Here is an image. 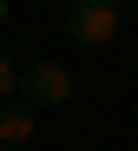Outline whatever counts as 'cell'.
Masks as SVG:
<instances>
[{"label":"cell","mask_w":138,"mask_h":151,"mask_svg":"<svg viewBox=\"0 0 138 151\" xmlns=\"http://www.w3.org/2000/svg\"><path fill=\"white\" fill-rule=\"evenodd\" d=\"M7 13H13V0H0V27H7Z\"/></svg>","instance_id":"obj_5"},{"label":"cell","mask_w":138,"mask_h":151,"mask_svg":"<svg viewBox=\"0 0 138 151\" xmlns=\"http://www.w3.org/2000/svg\"><path fill=\"white\" fill-rule=\"evenodd\" d=\"M118 0H66V40L72 46H92V53H105V46H118Z\"/></svg>","instance_id":"obj_1"},{"label":"cell","mask_w":138,"mask_h":151,"mask_svg":"<svg viewBox=\"0 0 138 151\" xmlns=\"http://www.w3.org/2000/svg\"><path fill=\"white\" fill-rule=\"evenodd\" d=\"M72 92H79V79H72L59 59H26V66H20V105L59 112V105H72Z\"/></svg>","instance_id":"obj_2"},{"label":"cell","mask_w":138,"mask_h":151,"mask_svg":"<svg viewBox=\"0 0 138 151\" xmlns=\"http://www.w3.org/2000/svg\"><path fill=\"white\" fill-rule=\"evenodd\" d=\"M33 138H40V112L20 105V99H7L0 105V151H26Z\"/></svg>","instance_id":"obj_3"},{"label":"cell","mask_w":138,"mask_h":151,"mask_svg":"<svg viewBox=\"0 0 138 151\" xmlns=\"http://www.w3.org/2000/svg\"><path fill=\"white\" fill-rule=\"evenodd\" d=\"M7 99H20V66L0 53V105H7Z\"/></svg>","instance_id":"obj_4"}]
</instances>
